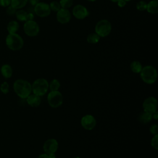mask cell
<instances>
[{
  "label": "cell",
  "mask_w": 158,
  "mask_h": 158,
  "mask_svg": "<svg viewBox=\"0 0 158 158\" xmlns=\"http://www.w3.org/2000/svg\"><path fill=\"white\" fill-rule=\"evenodd\" d=\"M130 69L133 72L135 73H139L141 71L143 67L139 62L135 60L130 64Z\"/></svg>",
  "instance_id": "ffe728a7"
},
{
  "label": "cell",
  "mask_w": 158,
  "mask_h": 158,
  "mask_svg": "<svg viewBox=\"0 0 158 158\" xmlns=\"http://www.w3.org/2000/svg\"><path fill=\"white\" fill-rule=\"evenodd\" d=\"M9 88V84L6 81H4V83H2L0 86V89H1V92L3 93L4 94L8 93Z\"/></svg>",
  "instance_id": "83f0119b"
},
{
  "label": "cell",
  "mask_w": 158,
  "mask_h": 158,
  "mask_svg": "<svg viewBox=\"0 0 158 158\" xmlns=\"http://www.w3.org/2000/svg\"><path fill=\"white\" fill-rule=\"evenodd\" d=\"M147 3L143 1H141L136 4V9L140 11H144L146 10Z\"/></svg>",
  "instance_id": "484cf974"
},
{
  "label": "cell",
  "mask_w": 158,
  "mask_h": 158,
  "mask_svg": "<svg viewBox=\"0 0 158 158\" xmlns=\"http://www.w3.org/2000/svg\"><path fill=\"white\" fill-rule=\"evenodd\" d=\"M27 102L28 105L31 107H38L41 104V98L40 96L36 95L35 94H30L27 98Z\"/></svg>",
  "instance_id": "5bb4252c"
},
{
  "label": "cell",
  "mask_w": 158,
  "mask_h": 158,
  "mask_svg": "<svg viewBox=\"0 0 158 158\" xmlns=\"http://www.w3.org/2000/svg\"><path fill=\"white\" fill-rule=\"evenodd\" d=\"M143 107L144 112L152 114L157 111V101L152 96L148 97L144 101L143 103Z\"/></svg>",
  "instance_id": "ba28073f"
},
{
  "label": "cell",
  "mask_w": 158,
  "mask_h": 158,
  "mask_svg": "<svg viewBox=\"0 0 158 158\" xmlns=\"http://www.w3.org/2000/svg\"><path fill=\"white\" fill-rule=\"evenodd\" d=\"M86 40H87L88 43H89L96 44L98 42H99V41L100 40V37L96 33H93L88 35Z\"/></svg>",
  "instance_id": "44dd1931"
},
{
  "label": "cell",
  "mask_w": 158,
  "mask_h": 158,
  "mask_svg": "<svg viewBox=\"0 0 158 158\" xmlns=\"http://www.w3.org/2000/svg\"><path fill=\"white\" fill-rule=\"evenodd\" d=\"M73 158H80V157H73Z\"/></svg>",
  "instance_id": "60d3db41"
},
{
  "label": "cell",
  "mask_w": 158,
  "mask_h": 158,
  "mask_svg": "<svg viewBox=\"0 0 158 158\" xmlns=\"http://www.w3.org/2000/svg\"><path fill=\"white\" fill-rule=\"evenodd\" d=\"M150 133L154 135H157L158 133V126L156 124L152 125L149 128Z\"/></svg>",
  "instance_id": "f546056e"
},
{
  "label": "cell",
  "mask_w": 158,
  "mask_h": 158,
  "mask_svg": "<svg viewBox=\"0 0 158 158\" xmlns=\"http://www.w3.org/2000/svg\"><path fill=\"white\" fill-rule=\"evenodd\" d=\"M146 10L151 14H156L158 12V1L157 0H152L147 4Z\"/></svg>",
  "instance_id": "2e32d148"
},
{
  "label": "cell",
  "mask_w": 158,
  "mask_h": 158,
  "mask_svg": "<svg viewBox=\"0 0 158 158\" xmlns=\"http://www.w3.org/2000/svg\"><path fill=\"white\" fill-rule=\"evenodd\" d=\"M10 5V0H0V6L7 7Z\"/></svg>",
  "instance_id": "4dcf8cb0"
},
{
  "label": "cell",
  "mask_w": 158,
  "mask_h": 158,
  "mask_svg": "<svg viewBox=\"0 0 158 158\" xmlns=\"http://www.w3.org/2000/svg\"><path fill=\"white\" fill-rule=\"evenodd\" d=\"M96 124L95 118L92 115H85L81 119V125L86 130H91L93 129Z\"/></svg>",
  "instance_id": "30bf717a"
},
{
  "label": "cell",
  "mask_w": 158,
  "mask_h": 158,
  "mask_svg": "<svg viewBox=\"0 0 158 158\" xmlns=\"http://www.w3.org/2000/svg\"><path fill=\"white\" fill-rule=\"evenodd\" d=\"M88 1H95L96 0H88Z\"/></svg>",
  "instance_id": "f35d334b"
},
{
  "label": "cell",
  "mask_w": 158,
  "mask_h": 158,
  "mask_svg": "<svg viewBox=\"0 0 158 158\" xmlns=\"http://www.w3.org/2000/svg\"><path fill=\"white\" fill-rule=\"evenodd\" d=\"M58 149V143L55 139H49L43 144V149L46 154L55 153Z\"/></svg>",
  "instance_id": "8fae6325"
},
{
  "label": "cell",
  "mask_w": 158,
  "mask_h": 158,
  "mask_svg": "<svg viewBox=\"0 0 158 158\" xmlns=\"http://www.w3.org/2000/svg\"><path fill=\"white\" fill-rule=\"evenodd\" d=\"M23 30L25 34L29 36H35L40 31L38 23L34 20H27L23 25Z\"/></svg>",
  "instance_id": "52a82bcc"
},
{
  "label": "cell",
  "mask_w": 158,
  "mask_h": 158,
  "mask_svg": "<svg viewBox=\"0 0 158 158\" xmlns=\"http://www.w3.org/2000/svg\"><path fill=\"white\" fill-rule=\"evenodd\" d=\"M15 17L19 21L21 22H26L27 21V12L23 10H19L16 12Z\"/></svg>",
  "instance_id": "7402d4cb"
},
{
  "label": "cell",
  "mask_w": 158,
  "mask_h": 158,
  "mask_svg": "<svg viewBox=\"0 0 158 158\" xmlns=\"http://www.w3.org/2000/svg\"><path fill=\"white\" fill-rule=\"evenodd\" d=\"M60 86V82L57 79H54L51 80L49 85V88L51 91H58Z\"/></svg>",
  "instance_id": "603a6c76"
},
{
  "label": "cell",
  "mask_w": 158,
  "mask_h": 158,
  "mask_svg": "<svg viewBox=\"0 0 158 158\" xmlns=\"http://www.w3.org/2000/svg\"><path fill=\"white\" fill-rule=\"evenodd\" d=\"M142 80L147 84H152L156 82L157 78L156 69L151 65H146L143 67L140 72Z\"/></svg>",
  "instance_id": "7a4b0ae2"
},
{
  "label": "cell",
  "mask_w": 158,
  "mask_h": 158,
  "mask_svg": "<svg viewBox=\"0 0 158 158\" xmlns=\"http://www.w3.org/2000/svg\"><path fill=\"white\" fill-rule=\"evenodd\" d=\"M72 13L74 17L78 19H83L89 15L87 9L81 4L76 5L72 10Z\"/></svg>",
  "instance_id": "7c38bea8"
},
{
  "label": "cell",
  "mask_w": 158,
  "mask_h": 158,
  "mask_svg": "<svg viewBox=\"0 0 158 158\" xmlns=\"http://www.w3.org/2000/svg\"><path fill=\"white\" fill-rule=\"evenodd\" d=\"M14 90L17 95L22 99H26L31 93V85L27 80L18 79L14 83Z\"/></svg>",
  "instance_id": "6da1fadb"
},
{
  "label": "cell",
  "mask_w": 158,
  "mask_h": 158,
  "mask_svg": "<svg viewBox=\"0 0 158 158\" xmlns=\"http://www.w3.org/2000/svg\"><path fill=\"white\" fill-rule=\"evenodd\" d=\"M152 119V114L148 113L146 112H144L141 113L138 117L139 122L143 124H146V123L150 122Z\"/></svg>",
  "instance_id": "e0dca14e"
},
{
  "label": "cell",
  "mask_w": 158,
  "mask_h": 158,
  "mask_svg": "<svg viewBox=\"0 0 158 158\" xmlns=\"http://www.w3.org/2000/svg\"><path fill=\"white\" fill-rule=\"evenodd\" d=\"M151 146L153 148H154L155 149H158V135H155L151 141Z\"/></svg>",
  "instance_id": "4316f807"
},
{
  "label": "cell",
  "mask_w": 158,
  "mask_h": 158,
  "mask_svg": "<svg viewBox=\"0 0 158 158\" xmlns=\"http://www.w3.org/2000/svg\"><path fill=\"white\" fill-rule=\"evenodd\" d=\"M112 30V26L110 22L107 20H101L99 21L95 26V31L99 37H106L108 36Z\"/></svg>",
  "instance_id": "5b68a950"
},
{
  "label": "cell",
  "mask_w": 158,
  "mask_h": 158,
  "mask_svg": "<svg viewBox=\"0 0 158 158\" xmlns=\"http://www.w3.org/2000/svg\"><path fill=\"white\" fill-rule=\"evenodd\" d=\"M152 118H154V119H157L158 118V113L157 111L153 112L152 114Z\"/></svg>",
  "instance_id": "e575fe53"
},
{
  "label": "cell",
  "mask_w": 158,
  "mask_h": 158,
  "mask_svg": "<svg viewBox=\"0 0 158 158\" xmlns=\"http://www.w3.org/2000/svg\"><path fill=\"white\" fill-rule=\"evenodd\" d=\"M49 5L45 2H38L34 7L35 13L39 17H45L48 16L51 13Z\"/></svg>",
  "instance_id": "9c48e42d"
},
{
  "label": "cell",
  "mask_w": 158,
  "mask_h": 158,
  "mask_svg": "<svg viewBox=\"0 0 158 158\" xmlns=\"http://www.w3.org/2000/svg\"><path fill=\"white\" fill-rule=\"evenodd\" d=\"M31 88L33 94L42 96L47 93L49 89V83L44 78H38L33 83Z\"/></svg>",
  "instance_id": "277c9868"
},
{
  "label": "cell",
  "mask_w": 158,
  "mask_h": 158,
  "mask_svg": "<svg viewBox=\"0 0 158 158\" xmlns=\"http://www.w3.org/2000/svg\"><path fill=\"white\" fill-rule=\"evenodd\" d=\"M37 158H48L47 154L45 153V154H40L38 156Z\"/></svg>",
  "instance_id": "8d00e7d4"
},
{
  "label": "cell",
  "mask_w": 158,
  "mask_h": 158,
  "mask_svg": "<svg viewBox=\"0 0 158 158\" xmlns=\"http://www.w3.org/2000/svg\"><path fill=\"white\" fill-rule=\"evenodd\" d=\"M71 18V15L67 9L61 8L57 12V20L60 23H68Z\"/></svg>",
  "instance_id": "4fadbf2b"
},
{
  "label": "cell",
  "mask_w": 158,
  "mask_h": 158,
  "mask_svg": "<svg viewBox=\"0 0 158 158\" xmlns=\"http://www.w3.org/2000/svg\"><path fill=\"white\" fill-rule=\"evenodd\" d=\"M1 73L5 78H9L12 75V69L9 64H4L1 67Z\"/></svg>",
  "instance_id": "9a60e30c"
},
{
  "label": "cell",
  "mask_w": 158,
  "mask_h": 158,
  "mask_svg": "<svg viewBox=\"0 0 158 158\" xmlns=\"http://www.w3.org/2000/svg\"><path fill=\"white\" fill-rule=\"evenodd\" d=\"M6 14L9 15V16H13L15 14L16 12H17V9H15V8H14L12 6H11L10 5H9V6L7 7L6 9Z\"/></svg>",
  "instance_id": "f1b7e54d"
},
{
  "label": "cell",
  "mask_w": 158,
  "mask_h": 158,
  "mask_svg": "<svg viewBox=\"0 0 158 158\" xmlns=\"http://www.w3.org/2000/svg\"><path fill=\"white\" fill-rule=\"evenodd\" d=\"M34 19V15L31 12L27 13V20H33Z\"/></svg>",
  "instance_id": "d6a6232c"
},
{
  "label": "cell",
  "mask_w": 158,
  "mask_h": 158,
  "mask_svg": "<svg viewBox=\"0 0 158 158\" xmlns=\"http://www.w3.org/2000/svg\"><path fill=\"white\" fill-rule=\"evenodd\" d=\"M48 102L52 108H57L63 102V96L59 91H51L48 95Z\"/></svg>",
  "instance_id": "8992f818"
},
{
  "label": "cell",
  "mask_w": 158,
  "mask_h": 158,
  "mask_svg": "<svg viewBox=\"0 0 158 158\" xmlns=\"http://www.w3.org/2000/svg\"><path fill=\"white\" fill-rule=\"evenodd\" d=\"M117 5L120 7H123L126 5L127 2L125 0H118L117 2Z\"/></svg>",
  "instance_id": "1f68e13d"
},
{
  "label": "cell",
  "mask_w": 158,
  "mask_h": 158,
  "mask_svg": "<svg viewBox=\"0 0 158 158\" xmlns=\"http://www.w3.org/2000/svg\"><path fill=\"white\" fill-rule=\"evenodd\" d=\"M28 2V0H10V6L15 9H20L25 7Z\"/></svg>",
  "instance_id": "d6986e66"
},
{
  "label": "cell",
  "mask_w": 158,
  "mask_h": 158,
  "mask_svg": "<svg viewBox=\"0 0 158 158\" xmlns=\"http://www.w3.org/2000/svg\"><path fill=\"white\" fill-rule=\"evenodd\" d=\"M6 44L7 46L12 51L20 50L23 46V40L18 34L9 33L6 38Z\"/></svg>",
  "instance_id": "3957f363"
},
{
  "label": "cell",
  "mask_w": 158,
  "mask_h": 158,
  "mask_svg": "<svg viewBox=\"0 0 158 158\" xmlns=\"http://www.w3.org/2000/svg\"><path fill=\"white\" fill-rule=\"evenodd\" d=\"M126 2H127V1H130L131 0H125Z\"/></svg>",
  "instance_id": "ab89813d"
},
{
  "label": "cell",
  "mask_w": 158,
  "mask_h": 158,
  "mask_svg": "<svg viewBox=\"0 0 158 158\" xmlns=\"http://www.w3.org/2000/svg\"><path fill=\"white\" fill-rule=\"evenodd\" d=\"M19 28V24L17 21L12 20L9 22L7 30L9 32V33H15Z\"/></svg>",
  "instance_id": "ac0fdd59"
},
{
  "label": "cell",
  "mask_w": 158,
  "mask_h": 158,
  "mask_svg": "<svg viewBox=\"0 0 158 158\" xmlns=\"http://www.w3.org/2000/svg\"><path fill=\"white\" fill-rule=\"evenodd\" d=\"M48 158H56V155L55 153H49V154H46Z\"/></svg>",
  "instance_id": "d590c367"
},
{
  "label": "cell",
  "mask_w": 158,
  "mask_h": 158,
  "mask_svg": "<svg viewBox=\"0 0 158 158\" xmlns=\"http://www.w3.org/2000/svg\"><path fill=\"white\" fill-rule=\"evenodd\" d=\"M111 1H112V2H117L118 0H110Z\"/></svg>",
  "instance_id": "74e56055"
},
{
  "label": "cell",
  "mask_w": 158,
  "mask_h": 158,
  "mask_svg": "<svg viewBox=\"0 0 158 158\" xmlns=\"http://www.w3.org/2000/svg\"><path fill=\"white\" fill-rule=\"evenodd\" d=\"M28 2H29L31 6H35L39 2V0H28Z\"/></svg>",
  "instance_id": "836d02e7"
},
{
  "label": "cell",
  "mask_w": 158,
  "mask_h": 158,
  "mask_svg": "<svg viewBox=\"0 0 158 158\" xmlns=\"http://www.w3.org/2000/svg\"><path fill=\"white\" fill-rule=\"evenodd\" d=\"M73 2V0H60V5L61 8L68 9L70 7Z\"/></svg>",
  "instance_id": "cb8c5ba5"
},
{
  "label": "cell",
  "mask_w": 158,
  "mask_h": 158,
  "mask_svg": "<svg viewBox=\"0 0 158 158\" xmlns=\"http://www.w3.org/2000/svg\"><path fill=\"white\" fill-rule=\"evenodd\" d=\"M49 7L51 9V10L54 11V12H57L61 9V6L60 5V3L58 2L57 1H52L50 3Z\"/></svg>",
  "instance_id": "d4e9b609"
}]
</instances>
